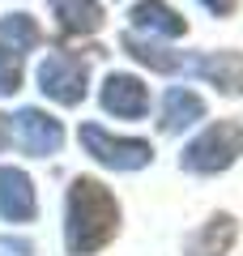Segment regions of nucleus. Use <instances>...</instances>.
<instances>
[{
  "label": "nucleus",
  "mask_w": 243,
  "mask_h": 256,
  "mask_svg": "<svg viewBox=\"0 0 243 256\" xmlns=\"http://www.w3.org/2000/svg\"><path fill=\"white\" fill-rule=\"evenodd\" d=\"M120 230V201L90 175H77L68 184V205H64V248L68 256H94L107 248Z\"/></svg>",
  "instance_id": "f257e3e1"
},
{
  "label": "nucleus",
  "mask_w": 243,
  "mask_h": 256,
  "mask_svg": "<svg viewBox=\"0 0 243 256\" xmlns=\"http://www.w3.org/2000/svg\"><path fill=\"white\" fill-rule=\"evenodd\" d=\"M243 154V124L239 120H218L200 132L196 141H188L180 154V166L192 175H218L226 166H234Z\"/></svg>",
  "instance_id": "f03ea898"
},
{
  "label": "nucleus",
  "mask_w": 243,
  "mask_h": 256,
  "mask_svg": "<svg viewBox=\"0 0 243 256\" xmlns=\"http://www.w3.org/2000/svg\"><path fill=\"white\" fill-rule=\"evenodd\" d=\"M81 146L94 162L111 166V171H141L154 162V146L141 137H111L102 124H81Z\"/></svg>",
  "instance_id": "7ed1b4c3"
},
{
  "label": "nucleus",
  "mask_w": 243,
  "mask_h": 256,
  "mask_svg": "<svg viewBox=\"0 0 243 256\" xmlns=\"http://www.w3.org/2000/svg\"><path fill=\"white\" fill-rule=\"evenodd\" d=\"M38 90L64 107H77L86 98V60L72 52H47V60L38 64Z\"/></svg>",
  "instance_id": "20e7f679"
},
{
  "label": "nucleus",
  "mask_w": 243,
  "mask_h": 256,
  "mask_svg": "<svg viewBox=\"0 0 243 256\" xmlns=\"http://www.w3.org/2000/svg\"><path fill=\"white\" fill-rule=\"evenodd\" d=\"M9 132H18L22 150H26V154H34V158L56 154V150H60V141H64L60 120L47 116V111H38V107H22L18 116L9 120Z\"/></svg>",
  "instance_id": "39448f33"
},
{
  "label": "nucleus",
  "mask_w": 243,
  "mask_h": 256,
  "mask_svg": "<svg viewBox=\"0 0 243 256\" xmlns=\"http://www.w3.org/2000/svg\"><path fill=\"white\" fill-rule=\"evenodd\" d=\"M102 111H111V116H120V120H141L145 111H150V90H145V82L132 77V73H111L107 82H102Z\"/></svg>",
  "instance_id": "423d86ee"
},
{
  "label": "nucleus",
  "mask_w": 243,
  "mask_h": 256,
  "mask_svg": "<svg viewBox=\"0 0 243 256\" xmlns=\"http://www.w3.org/2000/svg\"><path fill=\"white\" fill-rule=\"evenodd\" d=\"M38 201L34 184L22 166H0V218L4 222H34Z\"/></svg>",
  "instance_id": "0eeeda50"
},
{
  "label": "nucleus",
  "mask_w": 243,
  "mask_h": 256,
  "mask_svg": "<svg viewBox=\"0 0 243 256\" xmlns=\"http://www.w3.org/2000/svg\"><path fill=\"white\" fill-rule=\"evenodd\" d=\"M234 235H239V222L230 214H214L200 230H192L184 239V256H226L230 244H234Z\"/></svg>",
  "instance_id": "6e6552de"
},
{
  "label": "nucleus",
  "mask_w": 243,
  "mask_h": 256,
  "mask_svg": "<svg viewBox=\"0 0 243 256\" xmlns=\"http://www.w3.org/2000/svg\"><path fill=\"white\" fill-rule=\"evenodd\" d=\"M188 68H196L222 94H243V52H209L200 60H192Z\"/></svg>",
  "instance_id": "1a4fd4ad"
},
{
  "label": "nucleus",
  "mask_w": 243,
  "mask_h": 256,
  "mask_svg": "<svg viewBox=\"0 0 243 256\" xmlns=\"http://www.w3.org/2000/svg\"><path fill=\"white\" fill-rule=\"evenodd\" d=\"M128 18H132V34H136V30H150V34H162V38L188 34V18L175 13L166 0H141Z\"/></svg>",
  "instance_id": "9d476101"
},
{
  "label": "nucleus",
  "mask_w": 243,
  "mask_h": 256,
  "mask_svg": "<svg viewBox=\"0 0 243 256\" xmlns=\"http://www.w3.org/2000/svg\"><path fill=\"white\" fill-rule=\"evenodd\" d=\"M52 13H56L60 34H68V38L94 34L102 26V4L98 0H52Z\"/></svg>",
  "instance_id": "9b49d317"
},
{
  "label": "nucleus",
  "mask_w": 243,
  "mask_h": 256,
  "mask_svg": "<svg viewBox=\"0 0 243 256\" xmlns=\"http://www.w3.org/2000/svg\"><path fill=\"white\" fill-rule=\"evenodd\" d=\"M196 120H205V102H200L196 90H184V86L166 90V98H162V120H158L162 132H184V128H192Z\"/></svg>",
  "instance_id": "f8f14e48"
},
{
  "label": "nucleus",
  "mask_w": 243,
  "mask_h": 256,
  "mask_svg": "<svg viewBox=\"0 0 243 256\" xmlns=\"http://www.w3.org/2000/svg\"><path fill=\"white\" fill-rule=\"evenodd\" d=\"M120 47H124L128 56H132L136 64H145V68H154V73H180V68H188V56H171V52H162L158 43H150V38H141V34H132L128 30L124 38H120Z\"/></svg>",
  "instance_id": "ddd939ff"
},
{
  "label": "nucleus",
  "mask_w": 243,
  "mask_h": 256,
  "mask_svg": "<svg viewBox=\"0 0 243 256\" xmlns=\"http://www.w3.org/2000/svg\"><path fill=\"white\" fill-rule=\"evenodd\" d=\"M13 52H30L38 47V26L30 13H9V18H0V47H9Z\"/></svg>",
  "instance_id": "4468645a"
},
{
  "label": "nucleus",
  "mask_w": 243,
  "mask_h": 256,
  "mask_svg": "<svg viewBox=\"0 0 243 256\" xmlns=\"http://www.w3.org/2000/svg\"><path fill=\"white\" fill-rule=\"evenodd\" d=\"M22 90V60L18 52L0 47V94H18Z\"/></svg>",
  "instance_id": "2eb2a0df"
},
{
  "label": "nucleus",
  "mask_w": 243,
  "mask_h": 256,
  "mask_svg": "<svg viewBox=\"0 0 243 256\" xmlns=\"http://www.w3.org/2000/svg\"><path fill=\"white\" fill-rule=\"evenodd\" d=\"M0 256H34V248L26 239H13V235H0Z\"/></svg>",
  "instance_id": "dca6fc26"
},
{
  "label": "nucleus",
  "mask_w": 243,
  "mask_h": 256,
  "mask_svg": "<svg viewBox=\"0 0 243 256\" xmlns=\"http://www.w3.org/2000/svg\"><path fill=\"white\" fill-rule=\"evenodd\" d=\"M200 4H205L214 18H226V13H234V4H239V0H200Z\"/></svg>",
  "instance_id": "f3484780"
},
{
  "label": "nucleus",
  "mask_w": 243,
  "mask_h": 256,
  "mask_svg": "<svg viewBox=\"0 0 243 256\" xmlns=\"http://www.w3.org/2000/svg\"><path fill=\"white\" fill-rule=\"evenodd\" d=\"M9 146V116H0V150Z\"/></svg>",
  "instance_id": "a211bd4d"
}]
</instances>
